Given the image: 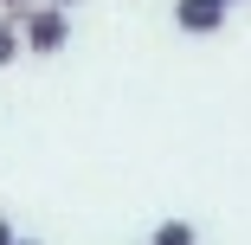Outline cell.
Returning a JSON list of instances; mask_svg holds the SVG:
<instances>
[{"instance_id":"obj_9","label":"cell","mask_w":251,"mask_h":245,"mask_svg":"<svg viewBox=\"0 0 251 245\" xmlns=\"http://www.w3.org/2000/svg\"><path fill=\"white\" fill-rule=\"evenodd\" d=\"M226 7H232V0H226Z\"/></svg>"},{"instance_id":"obj_2","label":"cell","mask_w":251,"mask_h":245,"mask_svg":"<svg viewBox=\"0 0 251 245\" xmlns=\"http://www.w3.org/2000/svg\"><path fill=\"white\" fill-rule=\"evenodd\" d=\"M174 26L193 39H213L226 26V0H174Z\"/></svg>"},{"instance_id":"obj_1","label":"cell","mask_w":251,"mask_h":245,"mask_svg":"<svg viewBox=\"0 0 251 245\" xmlns=\"http://www.w3.org/2000/svg\"><path fill=\"white\" fill-rule=\"evenodd\" d=\"M20 39H26V52H39V58H52V52H65L71 45V20H65V7H26V20H20Z\"/></svg>"},{"instance_id":"obj_6","label":"cell","mask_w":251,"mask_h":245,"mask_svg":"<svg viewBox=\"0 0 251 245\" xmlns=\"http://www.w3.org/2000/svg\"><path fill=\"white\" fill-rule=\"evenodd\" d=\"M52 7H65V13H71V7H77V0H52Z\"/></svg>"},{"instance_id":"obj_5","label":"cell","mask_w":251,"mask_h":245,"mask_svg":"<svg viewBox=\"0 0 251 245\" xmlns=\"http://www.w3.org/2000/svg\"><path fill=\"white\" fill-rule=\"evenodd\" d=\"M13 239H20V232H13V219H0V245H13Z\"/></svg>"},{"instance_id":"obj_7","label":"cell","mask_w":251,"mask_h":245,"mask_svg":"<svg viewBox=\"0 0 251 245\" xmlns=\"http://www.w3.org/2000/svg\"><path fill=\"white\" fill-rule=\"evenodd\" d=\"M7 7H13V20H20V7H26V0H7Z\"/></svg>"},{"instance_id":"obj_4","label":"cell","mask_w":251,"mask_h":245,"mask_svg":"<svg viewBox=\"0 0 251 245\" xmlns=\"http://www.w3.org/2000/svg\"><path fill=\"white\" fill-rule=\"evenodd\" d=\"M20 45H26V39H20V20H0V71L20 58Z\"/></svg>"},{"instance_id":"obj_3","label":"cell","mask_w":251,"mask_h":245,"mask_svg":"<svg viewBox=\"0 0 251 245\" xmlns=\"http://www.w3.org/2000/svg\"><path fill=\"white\" fill-rule=\"evenodd\" d=\"M148 245H200V239H193V226H187V219H161Z\"/></svg>"},{"instance_id":"obj_8","label":"cell","mask_w":251,"mask_h":245,"mask_svg":"<svg viewBox=\"0 0 251 245\" xmlns=\"http://www.w3.org/2000/svg\"><path fill=\"white\" fill-rule=\"evenodd\" d=\"M13 245H39V239H13Z\"/></svg>"}]
</instances>
